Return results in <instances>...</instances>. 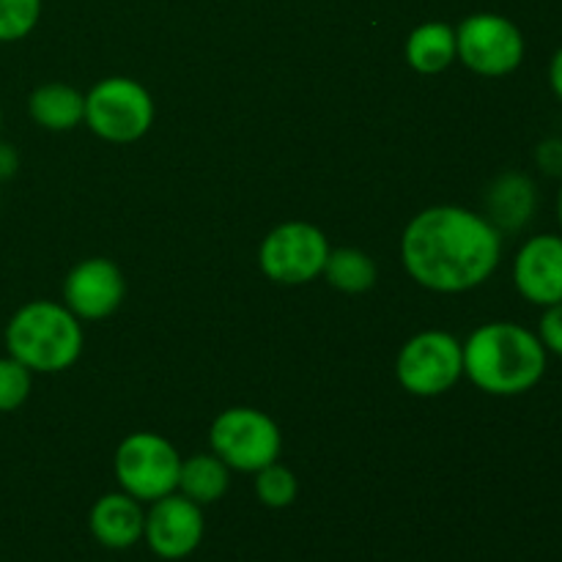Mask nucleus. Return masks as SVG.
<instances>
[{
	"label": "nucleus",
	"instance_id": "1",
	"mask_svg": "<svg viewBox=\"0 0 562 562\" xmlns=\"http://www.w3.org/2000/svg\"><path fill=\"white\" fill-rule=\"evenodd\" d=\"M503 258V234L464 206H431L412 217L401 236V261L417 285L464 294L486 283Z\"/></svg>",
	"mask_w": 562,
	"mask_h": 562
},
{
	"label": "nucleus",
	"instance_id": "2",
	"mask_svg": "<svg viewBox=\"0 0 562 562\" xmlns=\"http://www.w3.org/2000/svg\"><path fill=\"white\" fill-rule=\"evenodd\" d=\"M464 376L481 393L516 398L541 384L549 355L532 329L516 322H488L467 338Z\"/></svg>",
	"mask_w": 562,
	"mask_h": 562
},
{
	"label": "nucleus",
	"instance_id": "3",
	"mask_svg": "<svg viewBox=\"0 0 562 562\" xmlns=\"http://www.w3.org/2000/svg\"><path fill=\"white\" fill-rule=\"evenodd\" d=\"M82 324L53 300L25 302L5 324V351L31 373L69 371L82 355Z\"/></svg>",
	"mask_w": 562,
	"mask_h": 562
},
{
	"label": "nucleus",
	"instance_id": "4",
	"mask_svg": "<svg viewBox=\"0 0 562 562\" xmlns=\"http://www.w3.org/2000/svg\"><path fill=\"white\" fill-rule=\"evenodd\" d=\"M209 442H212L214 456H220L231 470L256 475L258 470L280 459L283 434L267 412H258L252 406H231L214 417Z\"/></svg>",
	"mask_w": 562,
	"mask_h": 562
},
{
	"label": "nucleus",
	"instance_id": "5",
	"mask_svg": "<svg viewBox=\"0 0 562 562\" xmlns=\"http://www.w3.org/2000/svg\"><path fill=\"white\" fill-rule=\"evenodd\" d=\"M113 467L121 492L140 499V503L151 505L179 488L181 456L159 434H130L115 450Z\"/></svg>",
	"mask_w": 562,
	"mask_h": 562
},
{
	"label": "nucleus",
	"instance_id": "6",
	"mask_svg": "<svg viewBox=\"0 0 562 562\" xmlns=\"http://www.w3.org/2000/svg\"><path fill=\"white\" fill-rule=\"evenodd\" d=\"M86 124L108 143H135L151 130L154 99L132 77H104L86 93Z\"/></svg>",
	"mask_w": 562,
	"mask_h": 562
},
{
	"label": "nucleus",
	"instance_id": "7",
	"mask_svg": "<svg viewBox=\"0 0 562 562\" xmlns=\"http://www.w3.org/2000/svg\"><path fill=\"white\" fill-rule=\"evenodd\" d=\"M395 376L406 393L417 398H437L464 376V346L445 329H426L401 346Z\"/></svg>",
	"mask_w": 562,
	"mask_h": 562
},
{
	"label": "nucleus",
	"instance_id": "8",
	"mask_svg": "<svg viewBox=\"0 0 562 562\" xmlns=\"http://www.w3.org/2000/svg\"><path fill=\"white\" fill-rule=\"evenodd\" d=\"M459 60L481 77L514 75L527 53L521 27L494 11H477L456 27Z\"/></svg>",
	"mask_w": 562,
	"mask_h": 562
},
{
	"label": "nucleus",
	"instance_id": "9",
	"mask_svg": "<svg viewBox=\"0 0 562 562\" xmlns=\"http://www.w3.org/2000/svg\"><path fill=\"white\" fill-rule=\"evenodd\" d=\"M329 241L311 223H283L263 236L258 247V267L280 285H305L322 278L329 258Z\"/></svg>",
	"mask_w": 562,
	"mask_h": 562
},
{
	"label": "nucleus",
	"instance_id": "10",
	"mask_svg": "<svg viewBox=\"0 0 562 562\" xmlns=\"http://www.w3.org/2000/svg\"><path fill=\"white\" fill-rule=\"evenodd\" d=\"M203 532H206V521H203L201 505L179 492L157 499L146 510L143 541L159 560H187L201 547Z\"/></svg>",
	"mask_w": 562,
	"mask_h": 562
},
{
	"label": "nucleus",
	"instance_id": "11",
	"mask_svg": "<svg viewBox=\"0 0 562 562\" xmlns=\"http://www.w3.org/2000/svg\"><path fill=\"white\" fill-rule=\"evenodd\" d=\"M126 296V280L108 258H86L64 280V305L80 322L113 316Z\"/></svg>",
	"mask_w": 562,
	"mask_h": 562
},
{
	"label": "nucleus",
	"instance_id": "12",
	"mask_svg": "<svg viewBox=\"0 0 562 562\" xmlns=\"http://www.w3.org/2000/svg\"><path fill=\"white\" fill-rule=\"evenodd\" d=\"M514 285L536 307L562 302V234L530 236L514 258Z\"/></svg>",
	"mask_w": 562,
	"mask_h": 562
},
{
	"label": "nucleus",
	"instance_id": "13",
	"mask_svg": "<svg viewBox=\"0 0 562 562\" xmlns=\"http://www.w3.org/2000/svg\"><path fill=\"white\" fill-rule=\"evenodd\" d=\"M88 527L104 549H132L143 541L146 510L140 499L130 497L126 492L104 494L93 503Z\"/></svg>",
	"mask_w": 562,
	"mask_h": 562
},
{
	"label": "nucleus",
	"instance_id": "14",
	"mask_svg": "<svg viewBox=\"0 0 562 562\" xmlns=\"http://www.w3.org/2000/svg\"><path fill=\"white\" fill-rule=\"evenodd\" d=\"M538 206L536 181L519 170H505L488 184L486 190V214L483 217L505 234V231H521L532 220Z\"/></svg>",
	"mask_w": 562,
	"mask_h": 562
},
{
	"label": "nucleus",
	"instance_id": "15",
	"mask_svg": "<svg viewBox=\"0 0 562 562\" xmlns=\"http://www.w3.org/2000/svg\"><path fill=\"white\" fill-rule=\"evenodd\" d=\"M33 124L47 132H71L86 121V97L66 82H44L27 97Z\"/></svg>",
	"mask_w": 562,
	"mask_h": 562
},
{
	"label": "nucleus",
	"instance_id": "16",
	"mask_svg": "<svg viewBox=\"0 0 562 562\" xmlns=\"http://www.w3.org/2000/svg\"><path fill=\"white\" fill-rule=\"evenodd\" d=\"M406 64L412 66L420 75H439V71L448 69L456 58H459V49H456V27L448 22H423L406 38Z\"/></svg>",
	"mask_w": 562,
	"mask_h": 562
},
{
	"label": "nucleus",
	"instance_id": "17",
	"mask_svg": "<svg viewBox=\"0 0 562 562\" xmlns=\"http://www.w3.org/2000/svg\"><path fill=\"white\" fill-rule=\"evenodd\" d=\"M231 486V467L214 453H198L192 459L181 461L179 488L195 505H214L225 497Z\"/></svg>",
	"mask_w": 562,
	"mask_h": 562
},
{
	"label": "nucleus",
	"instance_id": "18",
	"mask_svg": "<svg viewBox=\"0 0 562 562\" xmlns=\"http://www.w3.org/2000/svg\"><path fill=\"white\" fill-rule=\"evenodd\" d=\"M376 263L368 252L357 250V247H338L329 250L327 267H324V278L333 289L344 291V294H362V291L373 289L376 283Z\"/></svg>",
	"mask_w": 562,
	"mask_h": 562
},
{
	"label": "nucleus",
	"instance_id": "19",
	"mask_svg": "<svg viewBox=\"0 0 562 562\" xmlns=\"http://www.w3.org/2000/svg\"><path fill=\"white\" fill-rule=\"evenodd\" d=\"M296 494H300V481H296L294 472H291L289 467L280 464V461H274V464L256 472V497L258 503L267 505V508H289V505H294Z\"/></svg>",
	"mask_w": 562,
	"mask_h": 562
},
{
	"label": "nucleus",
	"instance_id": "20",
	"mask_svg": "<svg viewBox=\"0 0 562 562\" xmlns=\"http://www.w3.org/2000/svg\"><path fill=\"white\" fill-rule=\"evenodd\" d=\"M42 16V0H0V44H11L33 33Z\"/></svg>",
	"mask_w": 562,
	"mask_h": 562
},
{
	"label": "nucleus",
	"instance_id": "21",
	"mask_svg": "<svg viewBox=\"0 0 562 562\" xmlns=\"http://www.w3.org/2000/svg\"><path fill=\"white\" fill-rule=\"evenodd\" d=\"M33 387V373L14 357H0V412L20 409Z\"/></svg>",
	"mask_w": 562,
	"mask_h": 562
},
{
	"label": "nucleus",
	"instance_id": "22",
	"mask_svg": "<svg viewBox=\"0 0 562 562\" xmlns=\"http://www.w3.org/2000/svg\"><path fill=\"white\" fill-rule=\"evenodd\" d=\"M536 335L543 344V349H547V355H554L562 360V302L560 305L543 307Z\"/></svg>",
	"mask_w": 562,
	"mask_h": 562
},
{
	"label": "nucleus",
	"instance_id": "23",
	"mask_svg": "<svg viewBox=\"0 0 562 562\" xmlns=\"http://www.w3.org/2000/svg\"><path fill=\"white\" fill-rule=\"evenodd\" d=\"M536 165L541 173L562 181V137H547L536 148Z\"/></svg>",
	"mask_w": 562,
	"mask_h": 562
},
{
	"label": "nucleus",
	"instance_id": "24",
	"mask_svg": "<svg viewBox=\"0 0 562 562\" xmlns=\"http://www.w3.org/2000/svg\"><path fill=\"white\" fill-rule=\"evenodd\" d=\"M20 168V154L11 143L0 140V181H9Z\"/></svg>",
	"mask_w": 562,
	"mask_h": 562
},
{
	"label": "nucleus",
	"instance_id": "25",
	"mask_svg": "<svg viewBox=\"0 0 562 562\" xmlns=\"http://www.w3.org/2000/svg\"><path fill=\"white\" fill-rule=\"evenodd\" d=\"M549 86H552V93L562 102V47L549 60Z\"/></svg>",
	"mask_w": 562,
	"mask_h": 562
},
{
	"label": "nucleus",
	"instance_id": "26",
	"mask_svg": "<svg viewBox=\"0 0 562 562\" xmlns=\"http://www.w3.org/2000/svg\"><path fill=\"white\" fill-rule=\"evenodd\" d=\"M558 225H560V234H562V184H560V192H558Z\"/></svg>",
	"mask_w": 562,
	"mask_h": 562
},
{
	"label": "nucleus",
	"instance_id": "27",
	"mask_svg": "<svg viewBox=\"0 0 562 562\" xmlns=\"http://www.w3.org/2000/svg\"><path fill=\"white\" fill-rule=\"evenodd\" d=\"M0 124H3V110H0Z\"/></svg>",
	"mask_w": 562,
	"mask_h": 562
}]
</instances>
